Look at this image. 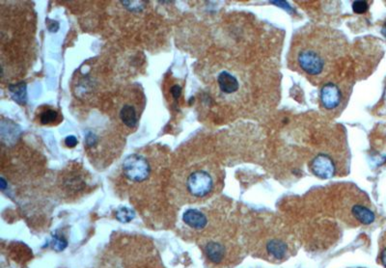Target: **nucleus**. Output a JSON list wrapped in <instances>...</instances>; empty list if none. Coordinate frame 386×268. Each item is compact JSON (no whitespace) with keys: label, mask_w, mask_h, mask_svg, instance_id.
I'll return each instance as SVG.
<instances>
[{"label":"nucleus","mask_w":386,"mask_h":268,"mask_svg":"<svg viewBox=\"0 0 386 268\" xmlns=\"http://www.w3.org/2000/svg\"><path fill=\"white\" fill-rule=\"evenodd\" d=\"M59 122V114L53 109H46L40 114V123L42 125H53Z\"/></svg>","instance_id":"13"},{"label":"nucleus","mask_w":386,"mask_h":268,"mask_svg":"<svg viewBox=\"0 0 386 268\" xmlns=\"http://www.w3.org/2000/svg\"><path fill=\"white\" fill-rule=\"evenodd\" d=\"M271 4H274V5H276V6H278V7H280V8H282V9H284L285 11H287V12H289V13H294V10H293V8L289 5V3H288L287 1H271L270 2Z\"/></svg>","instance_id":"17"},{"label":"nucleus","mask_w":386,"mask_h":268,"mask_svg":"<svg viewBox=\"0 0 386 268\" xmlns=\"http://www.w3.org/2000/svg\"><path fill=\"white\" fill-rule=\"evenodd\" d=\"M52 246H53V249H55L56 251H62V250L66 248L67 241H66V239L56 236L52 239Z\"/></svg>","instance_id":"16"},{"label":"nucleus","mask_w":386,"mask_h":268,"mask_svg":"<svg viewBox=\"0 0 386 268\" xmlns=\"http://www.w3.org/2000/svg\"><path fill=\"white\" fill-rule=\"evenodd\" d=\"M218 87L225 95H233L239 89L238 79L227 70L221 71L218 75Z\"/></svg>","instance_id":"7"},{"label":"nucleus","mask_w":386,"mask_h":268,"mask_svg":"<svg viewBox=\"0 0 386 268\" xmlns=\"http://www.w3.org/2000/svg\"><path fill=\"white\" fill-rule=\"evenodd\" d=\"M352 214L358 222L364 225H370L375 221V213L363 205H355L352 208Z\"/></svg>","instance_id":"9"},{"label":"nucleus","mask_w":386,"mask_h":268,"mask_svg":"<svg viewBox=\"0 0 386 268\" xmlns=\"http://www.w3.org/2000/svg\"><path fill=\"white\" fill-rule=\"evenodd\" d=\"M9 90H10L11 95H12L14 100H16L20 104H22L26 101V87H25L24 83L11 85Z\"/></svg>","instance_id":"12"},{"label":"nucleus","mask_w":386,"mask_h":268,"mask_svg":"<svg viewBox=\"0 0 386 268\" xmlns=\"http://www.w3.org/2000/svg\"><path fill=\"white\" fill-rule=\"evenodd\" d=\"M184 222L190 228L202 229L208 224V219L206 215L198 209H189L184 213Z\"/></svg>","instance_id":"8"},{"label":"nucleus","mask_w":386,"mask_h":268,"mask_svg":"<svg viewBox=\"0 0 386 268\" xmlns=\"http://www.w3.org/2000/svg\"><path fill=\"white\" fill-rule=\"evenodd\" d=\"M122 171L124 176L130 181L142 182L148 179L151 166L145 157L138 154H132L124 160Z\"/></svg>","instance_id":"2"},{"label":"nucleus","mask_w":386,"mask_h":268,"mask_svg":"<svg viewBox=\"0 0 386 268\" xmlns=\"http://www.w3.org/2000/svg\"><path fill=\"white\" fill-rule=\"evenodd\" d=\"M310 169L316 177L323 179L333 178L336 171L335 164L332 159L325 154L318 155L317 157L311 161Z\"/></svg>","instance_id":"4"},{"label":"nucleus","mask_w":386,"mask_h":268,"mask_svg":"<svg viewBox=\"0 0 386 268\" xmlns=\"http://www.w3.org/2000/svg\"><path fill=\"white\" fill-rule=\"evenodd\" d=\"M135 216V213L132 209H129V208H120L117 211H116V218L120 222L122 223H129L132 219L134 218Z\"/></svg>","instance_id":"14"},{"label":"nucleus","mask_w":386,"mask_h":268,"mask_svg":"<svg viewBox=\"0 0 386 268\" xmlns=\"http://www.w3.org/2000/svg\"><path fill=\"white\" fill-rule=\"evenodd\" d=\"M320 99L326 109H335L342 101L341 90L334 83H327L321 89Z\"/></svg>","instance_id":"5"},{"label":"nucleus","mask_w":386,"mask_h":268,"mask_svg":"<svg viewBox=\"0 0 386 268\" xmlns=\"http://www.w3.org/2000/svg\"><path fill=\"white\" fill-rule=\"evenodd\" d=\"M119 118L121 122L128 129H135L138 124V109L135 104L131 102H125L119 110Z\"/></svg>","instance_id":"6"},{"label":"nucleus","mask_w":386,"mask_h":268,"mask_svg":"<svg viewBox=\"0 0 386 268\" xmlns=\"http://www.w3.org/2000/svg\"><path fill=\"white\" fill-rule=\"evenodd\" d=\"M381 33H382V34H383V35H384V36H385L386 37V23H385V25L383 26V28H382V30H381Z\"/></svg>","instance_id":"21"},{"label":"nucleus","mask_w":386,"mask_h":268,"mask_svg":"<svg viewBox=\"0 0 386 268\" xmlns=\"http://www.w3.org/2000/svg\"><path fill=\"white\" fill-rule=\"evenodd\" d=\"M267 250L268 254H270L272 257L281 259L285 257L287 253V245L282 240L272 239L267 243Z\"/></svg>","instance_id":"11"},{"label":"nucleus","mask_w":386,"mask_h":268,"mask_svg":"<svg viewBox=\"0 0 386 268\" xmlns=\"http://www.w3.org/2000/svg\"><path fill=\"white\" fill-rule=\"evenodd\" d=\"M205 252L208 259L215 263L220 262L225 255V249L218 242H208L205 247Z\"/></svg>","instance_id":"10"},{"label":"nucleus","mask_w":386,"mask_h":268,"mask_svg":"<svg viewBox=\"0 0 386 268\" xmlns=\"http://www.w3.org/2000/svg\"><path fill=\"white\" fill-rule=\"evenodd\" d=\"M186 187L191 196L204 198L208 196L214 188V179L206 170H194L186 179Z\"/></svg>","instance_id":"3"},{"label":"nucleus","mask_w":386,"mask_h":268,"mask_svg":"<svg viewBox=\"0 0 386 268\" xmlns=\"http://www.w3.org/2000/svg\"><path fill=\"white\" fill-rule=\"evenodd\" d=\"M369 9V4L367 1H355L353 3V10L356 14H364Z\"/></svg>","instance_id":"15"},{"label":"nucleus","mask_w":386,"mask_h":268,"mask_svg":"<svg viewBox=\"0 0 386 268\" xmlns=\"http://www.w3.org/2000/svg\"><path fill=\"white\" fill-rule=\"evenodd\" d=\"M65 144L66 146L71 147V148H74L77 146L78 144V139L75 137V136H68L66 139H65Z\"/></svg>","instance_id":"19"},{"label":"nucleus","mask_w":386,"mask_h":268,"mask_svg":"<svg viewBox=\"0 0 386 268\" xmlns=\"http://www.w3.org/2000/svg\"><path fill=\"white\" fill-rule=\"evenodd\" d=\"M297 63L308 75L318 76L327 70L328 58L319 46H303L297 51Z\"/></svg>","instance_id":"1"},{"label":"nucleus","mask_w":386,"mask_h":268,"mask_svg":"<svg viewBox=\"0 0 386 268\" xmlns=\"http://www.w3.org/2000/svg\"><path fill=\"white\" fill-rule=\"evenodd\" d=\"M182 94V88L179 85H175L171 88V95L175 99H178Z\"/></svg>","instance_id":"18"},{"label":"nucleus","mask_w":386,"mask_h":268,"mask_svg":"<svg viewBox=\"0 0 386 268\" xmlns=\"http://www.w3.org/2000/svg\"><path fill=\"white\" fill-rule=\"evenodd\" d=\"M381 261H382V264L386 267V248L381 253Z\"/></svg>","instance_id":"20"}]
</instances>
